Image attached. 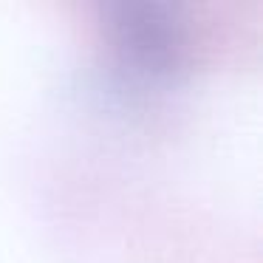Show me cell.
Listing matches in <instances>:
<instances>
[{"label":"cell","mask_w":263,"mask_h":263,"mask_svg":"<svg viewBox=\"0 0 263 263\" xmlns=\"http://www.w3.org/2000/svg\"><path fill=\"white\" fill-rule=\"evenodd\" d=\"M105 29L125 71L139 80H164L187 60V26L161 0H116L105 9Z\"/></svg>","instance_id":"obj_1"}]
</instances>
